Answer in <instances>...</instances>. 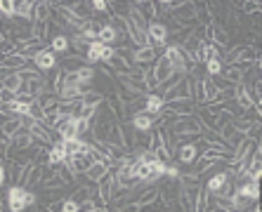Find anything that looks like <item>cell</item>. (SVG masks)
Masks as SVG:
<instances>
[{
  "instance_id": "14",
  "label": "cell",
  "mask_w": 262,
  "mask_h": 212,
  "mask_svg": "<svg viewBox=\"0 0 262 212\" xmlns=\"http://www.w3.org/2000/svg\"><path fill=\"white\" fill-rule=\"evenodd\" d=\"M130 5L144 17L146 24H154V21H156V7H154L152 0H135V3H130Z\"/></svg>"
},
{
  "instance_id": "36",
  "label": "cell",
  "mask_w": 262,
  "mask_h": 212,
  "mask_svg": "<svg viewBox=\"0 0 262 212\" xmlns=\"http://www.w3.org/2000/svg\"><path fill=\"white\" fill-rule=\"evenodd\" d=\"M229 123L234 125V130H239V132H248L250 130V120H246V118H241V116H234L232 118V120H229Z\"/></svg>"
},
{
  "instance_id": "26",
  "label": "cell",
  "mask_w": 262,
  "mask_h": 212,
  "mask_svg": "<svg viewBox=\"0 0 262 212\" xmlns=\"http://www.w3.org/2000/svg\"><path fill=\"white\" fill-rule=\"evenodd\" d=\"M81 66H85V57H81V55H76V57H66V59H62V64H59V69L69 71V73L78 71Z\"/></svg>"
},
{
  "instance_id": "6",
  "label": "cell",
  "mask_w": 262,
  "mask_h": 212,
  "mask_svg": "<svg viewBox=\"0 0 262 212\" xmlns=\"http://www.w3.org/2000/svg\"><path fill=\"white\" fill-rule=\"evenodd\" d=\"M163 109H166V99H163V95H159V92H149V95H144L142 111H146V113L156 116V113H161Z\"/></svg>"
},
{
  "instance_id": "2",
  "label": "cell",
  "mask_w": 262,
  "mask_h": 212,
  "mask_svg": "<svg viewBox=\"0 0 262 212\" xmlns=\"http://www.w3.org/2000/svg\"><path fill=\"white\" fill-rule=\"evenodd\" d=\"M146 45L154 50H163L168 45V28L161 21H154L146 28Z\"/></svg>"
},
{
  "instance_id": "43",
  "label": "cell",
  "mask_w": 262,
  "mask_h": 212,
  "mask_svg": "<svg viewBox=\"0 0 262 212\" xmlns=\"http://www.w3.org/2000/svg\"><path fill=\"white\" fill-rule=\"evenodd\" d=\"M7 149H10V142H7V139H0V163L7 158Z\"/></svg>"
},
{
  "instance_id": "31",
  "label": "cell",
  "mask_w": 262,
  "mask_h": 212,
  "mask_svg": "<svg viewBox=\"0 0 262 212\" xmlns=\"http://www.w3.org/2000/svg\"><path fill=\"white\" fill-rule=\"evenodd\" d=\"M222 69H224V64H222V59H213V62H206L203 64V71H206V75H210V78H215V75H220Z\"/></svg>"
},
{
  "instance_id": "35",
  "label": "cell",
  "mask_w": 262,
  "mask_h": 212,
  "mask_svg": "<svg viewBox=\"0 0 262 212\" xmlns=\"http://www.w3.org/2000/svg\"><path fill=\"white\" fill-rule=\"evenodd\" d=\"M71 198L76 200V203H85V200H90V184L78 186V189H76V193H73Z\"/></svg>"
},
{
  "instance_id": "42",
  "label": "cell",
  "mask_w": 262,
  "mask_h": 212,
  "mask_svg": "<svg viewBox=\"0 0 262 212\" xmlns=\"http://www.w3.org/2000/svg\"><path fill=\"white\" fill-rule=\"evenodd\" d=\"M78 212H99V210L95 207L92 200H85V203H78Z\"/></svg>"
},
{
  "instance_id": "10",
  "label": "cell",
  "mask_w": 262,
  "mask_h": 212,
  "mask_svg": "<svg viewBox=\"0 0 262 212\" xmlns=\"http://www.w3.org/2000/svg\"><path fill=\"white\" fill-rule=\"evenodd\" d=\"M35 0H14V19H26L33 24Z\"/></svg>"
},
{
  "instance_id": "23",
  "label": "cell",
  "mask_w": 262,
  "mask_h": 212,
  "mask_svg": "<svg viewBox=\"0 0 262 212\" xmlns=\"http://www.w3.org/2000/svg\"><path fill=\"white\" fill-rule=\"evenodd\" d=\"M45 92V75L43 73H35L33 78H28V95L38 99V97Z\"/></svg>"
},
{
  "instance_id": "40",
  "label": "cell",
  "mask_w": 262,
  "mask_h": 212,
  "mask_svg": "<svg viewBox=\"0 0 262 212\" xmlns=\"http://www.w3.org/2000/svg\"><path fill=\"white\" fill-rule=\"evenodd\" d=\"M234 125H232V123H227V125H224V128H222V130L220 132H217V135H220V139H222V142H224V144H227L229 142V139H232V135H234Z\"/></svg>"
},
{
  "instance_id": "29",
  "label": "cell",
  "mask_w": 262,
  "mask_h": 212,
  "mask_svg": "<svg viewBox=\"0 0 262 212\" xmlns=\"http://www.w3.org/2000/svg\"><path fill=\"white\" fill-rule=\"evenodd\" d=\"M99 28H102V24L99 21H95V19H90L88 24H85V28L81 31V35H85L90 43L92 40H97V33H99Z\"/></svg>"
},
{
  "instance_id": "9",
  "label": "cell",
  "mask_w": 262,
  "mask_h": 212,
  "mask_svg": "<svg viewBox=\"0 0 262 212\" xmlns=\"http://www.w3.org/2000/svg\"><path fill=\"white\" fill-rule=\"evenodd\" d=\"M62 149L66 156H81V153H88V139L83 137H76V139H64L62 142Z\"/></svg>"
},
{
  "instance_id": "13",
  "label": "cell",
  "mask_w": 262,
  "mask_h": 212,
  "mask_svg": "<svg viewBox=\"0 0 262 212\" xmlns=\"http://www.w3.org/2000/svg\"><path fill=\"white\" fill-rule=\"evenodd\" d=\"M31 62H26L21 55H10V57H3V62H0V69L10 71V73H17V71L26 69Z\"/></svg>"
},
{
  "instance_id": "5",
  "label": "cell",
  "mask_w": 262,
  "mask_h": 212,
  "mask_svg": "<svg viewBox=\"0 0 262 212\" xmlns=\"http://www.w3.org/2000/svg\"><path fill=\"white\" fill-rule=\"evenodd\" d=\"M154 73H156V82H166V80H170L175 75V71H173V64L168 62L166 57L161 55V57H156V62H154Z\"/></svg>"
},
{
  "instance_id": "37",
  "label": "cell",
  "mask_w": 262,
  "mask_h": 212,
  "mask_svg": "<svg viewBox=\"0 0 262 212\" xmlns=\"http://www.w3.org/2000/svg\"><path fill=\"white\" fill-rule=\"evenodd\" d=\"M90 10H92V14H104L109 12V3L106 0H90Z\"/></svg>"
},
{
  "instance_id": "15",
  "label": "cell",
  "mask_w": 262,
  "mask_h": 212,
  "mask_svg": "<svg viewBox=\"0 0 262 212\" xmlns=\"http://www.w3.org/2000/svg\"><path fill=\"white\" fill-rule=\"evenodd\" d=\"M213 59H222V50L215 43H203L199 50V64L213 62Z\"/></svg>"
},
{
  "instance_id": "25",
  "label": "cell",
  "mask_w": 262,
  "mask_h": 212,
  "mask_svg": "<svg viewBox=\"0 0 262 212\" xmlns=\"http://www.w3.org/2000/svg\"><path fill=\"white\" fill-rule=\"evenodd\" d=\"M69 10L76 14L78 19H83V21H90V19H92V10H90V3H71Z\"/></svg>"
},
{
  "instance_id": "24",
  "label": "cell",
  "mask_w": 262,
  "mask_h": 212,
  "mask_svg": "<svg viewBox=\"0 0 262 212\" xmlns=\"http://www.w3.org/2000/svg\"><path fill=\"white\" fill-rule=\"evenodd\" d=\"M73 73H76V78H78L81 85H92V80H95V75H97V69L85 64V66H81V69L73 71Z\"/></svg>"
},
{
  "instance_id": "34",
  "label": "cell",
  "mask_w": 262,
  "mask_h": 212,
  "mask_svg": "<svg viewBox=\"0 0 262 212\" xmlns=\"http://www.w3.org/2000/svg\"><path fill=\"white\" fill-rule=\"evenodd\" d=\"M28 118H33L35 123H43V118H45V111H43V106L38 102H31V106H28Z\"/></svg>"
},
{
  "instance_id": "22",
  "label": "cell",
  "mask_w": 262,
  "mask_h": 212,
  "mask_svg": "<svg viewBox=\"0 0 262 212\" xmlns=\"http://www.w3.org/2000/svg\"><path fill=\"white\" fill-rule=\"evenodd\" d=\"M220 75L229 82V85H239V82H243V75H246V73H243V71L239 69L236 64H232V66H224Z\"/></svg>"
},
{
  "instance_id": "16",
  "label": "cell",
  "mask_w": 262,
  "mask_h": 212,
  "mask_svg": "<svg viewBox=\"0 0 262 212\" xmlns=\"http://www.w3.org/2000/svg\"><path fill=\"white\" fill-rule=\"evenodd\" d=\"M234 191L243 193L250 203H257V198H260V182H241V184L234 186Z\"/></svg>"
},
{
  "instance_id": "38",
  "label": "cell",
  "mask_w": 262,
  "mask_h": 212,
  "mask_svg": "<svg viewBox=\"0 0 262 212\" xmlns=\"http://www.w3.org/2000/svg\"><path fill=\"white\" fill-rule=\"evenodd\" d=\"M154 7H156V19L163 17V14H170V0H156Z\"/></svg>"
},
{
  "instance_id": "17",
  "label": "cell",
  "mask_w": 262,
  "mask_h": 212,
  "mask_svg": "<svg viewBox=\"0 0 262 212\" xmlns=\"http://www.w3.org/2000/svg\"><path fill=\"white\" fill-rule=\"evenodd\" d=\"M66 153H64V149H62V144H52L48 149V165L50 167H59V165H64L66 163Z\"/></svg>"
},
{
  "instance_id": "3",
  "label": "cell",
  "mask_w": 262,
  "mask_h": 212,
  "mask_svg": "<svg viewBox=\"0 0 262 212\" xmlns=\"http://www.w3.org/2000/svg\"><path fill=\"white\" fill-rule=\"evenodd\" d=\"M31 64H33V66L41 71V73H50V71L57 69V55L50 48H43L41 52L35 55V59Z\"/></svg>"
},
{
  "instance_id": "7",
  "label": "cell",
  "mask_w": 262,
  "mask_h": 212,
  "mask_svg": "<svg viewBox=\"0 0 262 212\" xmlns=\"http://www.w3.org/2000/svg\"><path fill=\"white\" fill-rule=\"evenodd\" d=\"M130 128L135 132H152L154 130V116L146 113V111H137V113L130 118Z\"/></svg>"
},
{
  "instance_id": "27",
  "label": "cell",
  "mask_w": 262,
  "mask_h": 212,
  "mask_svg": "<svg viewBox=\"0 0 262 212\" xmlns=\"http://www.w3.org/2000/svg\"><path fill=\"white\" fill-rule=\"evenodd\" d=\"M41 172H43V165H33L31 172H28V179H26V186H24V189L35 191V189L41 186Z\"/></svg>"
},
{
  "instance_id": "1",
  "label": "cell",
  "mask_w": 262,
  "mask_h": 212,
  "mask_svg": "<svg viewBox=\"0 0 262 212\" xmlns=\"http://www.w3.org/2000/svg\"><path fill=\"white\" fill-rule=\"evenodd\" d=\"M199 142V139H196ZM196 142H179L177 151H175V163L177 165H186V167H192L194 163H196V158L201 156V151H199V144Z\"/></svg>"
},
{
  "instance_id": "19",
  "label": "cell",
  "mask_w": 262,
  "mask_h": 212,
  "mask_svg": "<svg viewBox=\"0 0 262 212\" xmlns=\"http://www.w3.org/2000/svg\"><path fill=\"white\" fill-rule=\"evenodd\" d=\"M106 172H109V165H104V163H92V165L88 167V170H85L83 177L88 179L90 184H97V182H99V179H102L104 175H106Z\"/></svg>"
},
{
  "instance_id": "33",
  "label": "cell",
  "mask_w": 262,
  "mask_h": 212,
  "mask_svg": "<svg viewBox=\"0 0 262 212\" xmlns=\"http://www.w3.org/2000/svg\"><path fill=\"white\" fill-rule=\"evenodd\" d=\"M19 82H21L19 73H7L5 78H3V88H5V90H12V92H17V90H19Z\"/></svg>"
},
{
  "instance_id": "21",
  "label": "cell",
  "mask_w": 262,
  "mask_h": 212,
  "mask_svg": "<svg viewBox=\"0 0 262 212\" xmlns=\"http://www.w3.org/2000/svg\"><path fill=\"white\" fill-rule=\"evenodd\" d=\"M71 48V40L66 33H57L52 40H50V50L55 52V55H64V52H69Z\"/></svg>"
},
{
  "instance_id": "30",
  "label": "cell",
  "mask_w": 262,
  "mask_h": 212,
  "mask_svg": "<svg viewBox=\"0 0 262 212\" xmlns=\"http://www.w3.org/2000/svg\"><path fill=\"white\" fill-rule=\"evenodd\" d=\"M69 40H71V45L76 48V55H78V52H83V57H85V52H88V45H90L88 38H85V35H81V33H73Z\"/></svg>"
},
{
  "instance_id": "11",
  "label": "cell",
  "mask_w": 262,
  "mask_h": 212,
  "mask_svg": "<svg viewBox=\"0 0 262 212\" xmlns=\"http://www.w3.org/2000/svg\"><path fill=\"white\" fill-rule=\"evenodd\" d=\"M90 165H92V160H90L88 153H81V156H71L66 158V167H69L73 175H85V170H88Z\"/></svg>"
},
{
  "instance_id": "28",
  "label": "cell",
  "mask_w": 262,
  "mask_h": 212,
  "mask_svg": "<svg viewBox=\"0 0 262 212\" xmlns=\"http://www.w3.org/2000/svg\"><path fill=\"white\" fill-rule=\"evenodd\" d=\"M81 102H83L85 106H99V104L104 102V95L97 92V90H88V92L81 95Z\"/></svg>"
},
{
  "instance_id": "12",
  "label": "cell",
  "mask_w": 262,
  "mask_h": 212,
  "mask_svg": "<svg viewBox=\"0 0 262 212\" xmlns=\"http://www.w3.org/2000/svg\"><path fill=\"white\" fill-rule=\"evenodd\" d=\"M166 109L173 111L175 116H192L196 111V104L189 99H175V102H166Z\"/></svg>"
},
{
  "instance_id": "32",
  "label": "cell",
  "mask_w": 262,
  "mask_h": 212,
  "mask_svg": "<svg viewBox=\"0 0 262 212\" xmlns=\"http://www.w3.org/2000/svg\"><path fill=\"white\" fill-rule=\"evenodd\" d=\"M48 24L50 21H45V24H43V21H35L33 24V38H38L43 45L48 43Z\"/></svg>"
},
{
  "instance_id": "20",
  "label": "cell",
  "mask_w": 262,
  "mask_h": 212,
  "mask_svg": "<svg viewBox=\"0 0 262 212\" xmlns=\"http://www.w3.org/2000/svg\"><path fill=\"white\" fill-rule=\"evenodd\" d=\"M50 17H52V3H48V0H41V3H35L33 7V24L35 21H50Z\"/></svg>"
},
{
  "instance_id": "45",
  "label": "cell",
  "mask_w": 262,
  "mask_h": 212,
  "mask_svg": "<svg viewBox=\"0 0 262 212\" xmlns=\"http://www.w3.org/2000/svg\"><path fill=\"white\" fill-rule=\"evenodd\" d=\"M116 212H139L137 203H130V205H123V207H118Z\"/></svg>"
},
{
  "instance_id": "39",
  "label": "cell",
  "mask_w": 262,
  "mask_h": 212,
  "mask_svg": "<svg viewBox=\"0 0 262 212\" xmlns=\"http://www.w3.org/2000/svg\"><path fill=\"white\" fill-rule=\"evenodd\" d=\"M0 102L5 104V106H7V104H12V102H17V92L3 88V90H0Z\"/></svg>"
},
{
  "instance_id": "18",
  "label": "cell",
  "mask_w": 262,
  "mask_h": 212,
  "mask_svg": "<svg viewBox=\"0 0 262 212\" xmlns=\"http://www.w3.org/2000/svg\"><path fill=\"white\" fill-rule=\"evenodd\" d=\"M35 102L43 106V111L45 113H57V106H59V97L55 95V92H43Z\"/></svg>"
},
{
  "instance_id": "41",
  "label": "cell",
  "mask_w": 262,
  "mask_h": 212,
  "mask_svg": "<svg viewBox=\"0 0 262 212\" xmlns=\"http://www.w3.org/2000/svg\"><path fill=\"white\" fill-rule=\"evenodd\" d=\"M62 212H78V203L73 198H64L62 200Z\"/></svg>"
},
{
  "instance_id": "44",
  "label": "cell",
  "mask_w": 262,
  "mask_h": 212,
  "mask_svg": "<svg viewBox=\"0 0 262 212\" xmlns=\"http://www.w3.org/2000/svg\"><path fill=\"white\" fill-rule=\"evenodd\" d=\"M7 184V165H5V160L0 163V186H5Z\"/></svg>"
},
{
  "instance_id": "4",
  "label": "cell",
  "mask_w": 262,
  "mask_h": 212,
  "mask_svg": "<svg viewBox=\"0 0 262 212\" xmlns=\"http://www.w3.org/2000/svg\"><path fill=\"white\" fill-rule=\"evenodd\" d=\"M163 99H166V102H175V99H189V75H182V78L177 80V85H175V88H170L166 95H163ZM189 102H192V99H189Z\"/></svg>"
},
{
  "instance_id": "8",
  "label": "cell",
  "mask_w": 262,
  "mask_h": 212,
  "mask_svg": "<svg viewBox=\"0 0 262 212\" xmlns=\"http://www.w3.org/2000/svg\"><path fill=\"white\" fill-rule=\"evenodd\" d=\"M154 62H156V50H154V48L146 45V48L135 50V69L144 71V69H149Z\"/></svg>"
}]
</instances>
